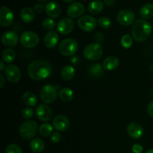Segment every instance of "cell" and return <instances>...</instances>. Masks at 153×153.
<instances>
[{
  "mask_svg": "<svg viewBox=\"0 0 153 153\" xmlns=\"http://www.w3.org/2000/svg\"><path fill=\"white\" fill-rule=\"evenodd\" d=\"M28 75L31 79L42 81L46 79L52 75V67L45 60H36L28 65Z\"/></svg>",
  "mask_w": 153,
  "mask_h": 153,
  "instance_id": "cell-1",
  "label": "cell"
},
{
  "mask_svg": "<svg viewBox=\"0 0 153 153\" xmlns=\"http://www.w3.org/2000/svg\"><path fill=\"white\" fill-rule=\"evenodd\" d=\"M152 32V25L144 19H137L133 24L131 34L135 41L143 42L147 40Z\"/></svg>",
  "mask_w": 153,
  "mask_h": 153,
  "instance_id": "cell-2",
  "label": "cell"
},
{
  "mask_svg": "<svg viewBox=\"0 0 153 153\" xmlns=\"http://www.w3.org/2000/svg\"><path fill=\"white\" fill-rule=\"evenodd\" d=\"M37 131V124L34 120H26L22 123L19 128L21 137L25 140L32 139L35 136Z\"/></svg>",
  "mask_w": 153,
  "mask_h": 153,
  "instance_id": "cell-3",
  "label": "cell"
},
{
  "mask_svg": "<svg viewBox=\"0 0 153 153\" xmlns=\"http://www.w3.org/2000/svg\"><path fill=\"white\" fill-rule=\"evenodd\" d=\"M103 54V49L101 44L97 43H91L85 48L83 55L88 61H97Z\"/></svg>",
  "mask_w": 153,
  "mask_h": 153,
  "instance_id": "cell-4",
  "label": "cell"
},
{
  "mask_svg": "<svg viewBox=\"0 0 153 153\" xmlns=\"http://www.w3.org/2000/svg\"><path fill=\"white\" fill-rule=\"evenodd\" d=\"M78 47L79 44L74 39L66 38L60 43L58 49L61 55L68 57L75 55L77 52Z\"/></svg>",
  "mask_w": 153,
  "mask_h": 153,
  "instance_id": "cell-5",
  "label": "cell"
},
{
  "mask_svg": "<svg viewBox=\"0 0 153 153\" xmlns=\"http://www.w3.org/2000/svg\"><path fill=\"white\" fill-rule=\"evenodd\" d=\"M40 97L44 103L52 104L57 100L58 97L57 88L52 85H46L40 91Z\"/></svg>",
  "mask_w": 153,
  "mask_h": 153,
  "instance_id": "cell-6",
  "label": "cell"
},
{
  "mask_svg": "<svg viewBox=\"0 0 153 153\" xmlns=\"http://www.w3.org/2000/svg\"><path fill=\"white\" fill-rule=\"evenodd\" d=\"M40 41L38 35L33 31H27L22 33L20 36V43L23 47L26 49L34 48Z\"/></svg>",
  "mask_w": 153,
  "mask_h": 153,
  "instance_id": "cell-7",
  "label": "cell"
},
{
  "mask_svg": "<svg viewBox=\"0 0 153 153\" xmlns=\"http://www.w3.org/2000/svg\"><path fill=\"white\" fill-rule=\"evenodd\" d=\"M78 25L84 31L90 32L95 29L97 26V20L93 16L89 15H84L78 19Z\"/></svg>",
  "mask_w": 153,
  "mask_h": 153,
  "instance_id": "cell-8",
  "label": "cell"
},
{
  "mask_svg": "<svg viewBox=\"0 0 153 153\" xmlns=\"http://www.w3.org/2000/svg\"><path fill=\"white\" fill-rule=\"evenodd\" d=\"M134 19H135L134 13L128 9L122 10L118 13L117 16V22L120 25H125V26L131 25L134 22Z\"/></svg>",
  "mask_w": 153,
  "mask_h": 153,
  "instance_id": "cell-9",
  "label": "cell"
},
{
  "mask_svg": "<svg viewBox=\"0 0 153 153\" xmlns=\"http://www.w3.org/2000/svg\"><path fill=\"white\" fill-rule=\"evenodd\" d=\"M74 28V21L70 17H64L61 19L57 24V31L62 35H67Z\"/></svg>",
  "mask_w": 153,
  "mask_h": 153,
  "instance_id": "cell-10",
  "label": "cell"
},
{
  "mask_svg": "<svg viewBox=\"0 0 153 153\" xmlns=\"http://www.w3.org/2000/svg\"><path fill=\"white\" fill-rule=\"evenodd\" d=\"M4 75L7 80L12 83L19 82L21 78V72L19 67L15 64H9L6 67Z\"/></svg>",
  "mask_w": 153,
  "mask_h": 153,
  "instance_id": "cell-11",
  "label": "cell"
},
{
  "mask_svg": "<svg viewBox=\"0 0 153 153\" xmlns=\"http://www.w3.org/2000/svg\"><path fill=\"white\" fill-rule=\"evenodd\" d=\"M13 13L8 7L3 6L0 9V24L1 26L7 27L13 22Z\"/></svg>",
  "mask_w": 153,
  "mask_h": 153,
  "instance_id": "cell-12",
  "label": "cell"
},
{
  "mask_svg": "<svg viewBox=\"0 0 153 153\" xmlns=\"http://www.w3.org/2000/svg\"><path fill=\"white\" fill-rule=\"evenodd\" d=\"M36 115L40 120L43 122L49 121L52 117V110L46 105H40L36 108Z\"/></svg>",
  "mask_w": 153,
  "mask_h": 153,
  "instance_id": "cell-13",
  "label": "cell"
},
{
  "mask_svg": "<svg viewBox=\"0 0 153 153\" xmlns=\"http://www.w3.org/2000/svg\"><path fill=\"white\" fill-rule=\"evenodd\" d=\"M18 42H19V37L17 34L14 31H6L1 36V43L4 46L7 47L16 46Z\"/></svg>",
  "mask_w": 153,
  "mask_h": 153,
  "instance_id": "cell-14",
  "label": "cell"
},
{
  "mask_svg": "<svg viewBox=\"0 0 153 153\" xmlns=\"http://www.w3.org/2000/svg\"><path fill=\"white\" fill-rule=\"evenodd\" d=\"M52 126L54 128L59 131H64L69 128L70 126V120L68 117L65 115L60 114L55 117L52 122Z\"/></svg>",
  "mask_w": 153,
  "mask_h": 153,
  "instance_id": "cell-15",
  "label": "cell"
},
{
  "mask_svg": "<svg viewBox=\"0 0 153 153\" xmlns=\"http://www.w3.org/2000/svg\"><path fill=\"white\" fill-rule=\"evenodd\" d=\"M85 12V6L80 2H74L70 4L67 10V15L70 17L77 18L82 16Z\"/></svg>",
  "mask_w": 153,
  "mask_h": 153,
  "instance_id": "cell-16",
  "label": "cell"
},
{
  "mask_svg": "<svg viewBox=\"0 0 153 153\" xmlns=\"http://www.w3.org/2000/svg\"><path fill=\"white\" fill-rule=\"evenodd\" d=\"M127 132L131 138L139 139L143 136V128L139 123H131L127 127Z\"/></svg>",
  "mask_w": 153,
  "mask_h": 153,
  "instance_id": "cell-17",
  "label": "cell"
},
{
  "mask_svg": "<svg viewBox=\"0 0 153 153\" xmlns=\"http://www.w3.org/2000/svg\"><path fill=\"white\" fill-rule=\"evenodd\" d=\"M45 10L46 14L51 18H58L61 13V7L55 1L48 2L45 6Z\"/></svg>",
  "mask_w": 153,
  "mask_h": 153,
  "instance_id": "cell-18",
  "label": "cell"
},
{
  "mask_svg": "<svg viewBox=\"0 0 153 153\" xmlns=\"http://www.w3.org/2000/svg\"><path fill=\"white\" fill-rule=\"evenodd\" d=\"M59 40V36L55 31H51L46 33L44 37V44L48 49H53L57 46Z\"/></svg>",
  "mask_w": 153,
  "mask_h": 153,
  "instance_id": "cell-19",
  "label": "cell"
},
{
  "mask_svg": "<svg viewBox=\"0 0 153 153\" xmlns=\"http://www.w3.org/2000/svg\"><path fill=\"white\" fill-rule=\"evenodd\" d=\"M119 64L120 61L116 56H109L103 61L102 67L105 70L108 71H111L117 68Z\"/></svg>",
  "mask_w": 153,
  "mask_h": 153,
  "instance_id": "cell-20",
  "label": "cell"
},
{
  "mask_svg": "<svg viewBox=\"0 0 153 153\" xmlns=\"http://www.w3.org/2000/svg\"><path fill=\"white\" fill-rule=\"evenodd\" d=\"M34 10L30 7H24L20 11V18L25 23L31 22L34 19Z\"/></svg>",
  "mask_w": 153,
  "mask_h": 153,
  "instance_id": "cell-21",
  "label": "cell"
},
{
  "mask_svg": "<svg viewBox=\"0 0 153 153\" xmlns=\"http://www.w3.org/2000/svg\"><path fill=\"white\" fill-rule=\"evenodd\" d=\"M22 100L24 104L26 105L27 106H29V107H34L37 103V96L31 91L25 92L22 95Z\"/></svg>",
  "mask_w": 153,
  "mask_h": 153,
  "instance_id": "cell-22",
  "label": "cell"
},
{
  "mask_svg": "<svg viewBox=\"0 0 153 153\" xmlns=\"http://www.w3.org/2000/svg\"><path fill=\"white\" fill-rule=\"evenodd\" d=\"M104 8V3L100 0H95L93 1L88 4V10L91 14H99Z\"/></svg>",
  "mask_w": 153,
  "mask_h": 153,
  "instance_id": "cell-23",
  "label": "cell"
},
{
  "mask_svg": "<svg viewBox=\"0 0 153 153\" xmlns=\"http://www.w3.org/2000/svg\"><path fill=\"white\" fill-rule=\"evenodd\" d=\"M45 143L41 139L34 138L30 143V149L35 153H40L44 150Z\"/></svg>",
  "mask_w": 153,
  "mask_h": 153,
  "instance_id": "cell-24",
  "label": "cell"
},
{
  "mask_svg": "<svg viewBox=\"0 0 153 153\" xmlns=\"http://www.w3.org/2000/svg\"><path fill=\"white\" fill-rule=\"evenodd\" d=\"M61 76L64 80L70 81L75 76V69L72 66L67 65L62 68L61 71Z\"/></svg>",
  "mask_w": 153,
  "mask_h": 153,
  "instance_id": "cell-25",
  "label": "cell"
},
{
  "mask_svg": "<svg viewBox=\"0 0 153 153\" xmlns=\"http://www.w3.org/2000/svg\"><path fill=\"white\" fill-rule=\"evenodd\" d=\"M140 14L143 19H152L153 17V4L148 3L142 6L140 10Z\"/></svg>",
  "mask_w": 153,
  "mask_h": 153,
  "instance_id": "cell-26",
  "label": "cell"
},
{
  "mask_svg": "<svg viewBox=\"0 0 153 153\" xmlns=\"http://www.w3.org/2000/svg\"><path fill=\"white\" fill-rule=\"evenodd\" d=\"M60 99L63 102H70L73 99V91L69 88H63L58 93Z\"/></svg>",
  "mask_w": 153,
  "mask_h": 153,
  "instance_id": "cell-27",
  "label": "cell"
},
{
  "mask_svg": "<svg viewBox=\"0 0 153 153\" xmlns=\"http://www.w3.org/2000/svg\"><path fill=\"white\" fill-rule=\"evenodd\" d=\"M16 58V53H15L14 50H13L10 48L8 49H5L2 52V55H1V58L2 61L5 63H11Z\"/></svg>",
  "mask_w": 153,
  "mask_h": 153,
  "instance_id": "cell-28",
  "label": "cell"
},
{
  "mask_svg": "<svg viewBox=\"0 0 153 153\" xmlns=\"http://www.w3.org/2000/svg\"><path fill=\"white\" fill-rule=\"evenodd\" d=\"M53 131V126L49 123H43L40 125L39 127V133L40 135L43 137H48L49 135H52Z\"/></svg>",
  "mask_w": 153,
  "mask_h": 153,
  "instance_id": "cell-29",
  "label": "cell"
},
{
  "mask_svg": "<svg viewBox=\"0 0 153 153\" xmlns=\"http://www.w3.org/2000/svg\"><path fill=\"white\" fill-rule=\"evenodd\" d=\"M133 43L132 37L129 34H124L121 38V44H122L123 47L125 49H128L131 46Z\"/></svg>",
  "mask_w": 153,
  "mask_h": 153,
  "instance_id": "cell-30",
  "label": "cell"
},
{
  "mask_svg": "<svg viewBox=\"0 0 153 153\" xmlns=\"http://www.w3.org/2000/svg\"><path fill=\"white\" fill-rule=\"evenodd\" d=\"M42 27L45 30L51 31L55 27V22L52 18H46L42 22Z\"/></svg>",
  "mask_w": 153,
  "mask_h": 153,
  "instance_id": "cell-31",
  "label": "cell"
},
{
  "mask_svg": "<svg viewBox=\"0 0 153 153\" xmlns=\"http://www.w3.org/2000/svg\"><path fill=\"white\" fill-rule=\"evenodd\" d=\"M98 24L103 29H108L111 26V21L109 18L103 16L99 19Z\"/></svg>",
  "mask_w": 153,
  "mask_h": 153,
  "instance_id": "cell-32",
  "label": "cell"
},
{
  "mask_svg": "<svg viewBox=\"0 0 153 153\" xmlns=\"http://www.w3.org/2000/svg\"><path fill=\"white\" fill-rule=\"evenodd\" d=\"M21 114H22V117L24 119L29 120L34 115V110L30 107L25 108L24 109H22Z\"/></svg>",
  "mask_w": 153,
  "mask_h": 153,
  "instance_id": "cell-33",
  "label": "cell"
},
{
  "mask_svg": "<svg viewBox=\"0 0 153 153\" xmlns=\"http://www.w3.org/2000/svg\"><path fill=\"white\" fill-rule=\"evenodd\" d=\"M5 153H22V150L18 145L10 144L6 148Z\"/></svg>",
  "mask_w": 153,
  "mask_h": 153,
  "instance_id": "cell-34",
  "label": "cell"
},
{
  "mask_svg": "<svg viewBox=\"0 0 153 153\" xmlns=\"http://www.w3.org/2000/svg\"><path fill=\"white\" fill-rule=\"evenodd\" d=\"M102 69L100 64H93L92 67H91V73L95 76H100L102 73Z\"/></svg>",
  "mask_w": 153,
  "mask_h": 153,
  "instance_id": "cell-35",
  "label": "cell"
},
{
  "mask_svg": "<svg viewBox=\"0 0 153 153\" xmlns=\"http://www.w3.org/2000/svg\"><path fill=\"white\" fill-rule=\"evenodd\" d=\"M51 140L52 143H57L61 140V134L58 131H55L51 135Z\"/></svg>",
  "mask_w": 153,
  "mask_h": 153,
  "instance_id": "cell-36",
  "label": "cell"
},
{
  "mask_svg": "<svg viewBox=\"0 0 153 153\" xmlns=\"http://www.w3.org/2000/svg\"><path fill=\"white\" fill-rule=\"evenodd\" d=\"M94 40H95L96 43H100H100H102V42L104 41L105 37H104V35H103L102 33L97 32V34H95V36H94Z\"/></svg>",
  "mask_w": 153,
  "mask_h": 153,
  "instance_id": "cell-37",
  "label": "cell"
},
{
  "mask_svg": "<svg viewBox=\"0 0 153 153\" xmlns=\"http://www.w3.org/2000/svg\"><path fill=\"white\" fill-rule=\"evenodd\" d=\"M143 150V146L138 143H135L132 146V152L134 153H142Z\"/></svg>",
  "mask_w": 153,
  "mask_h": 153,
  "instance_id": "cell-38",
  "label": "cell"
},
{
  "mask_svg": "<svg viewBox=\"0 0 153 153\" xmlns=\"http://www.w3.org/2000/svg\"><path fill=\"white\" fill-rule=\"evenodd\" d=\"M45 7H43L42 4H37L34 5V11L37 12V13H42Z\"/></svg>",
  "mask_w": 153,
  "mask_h": 153,
  "instance_id": "cell-39",
  "label": "cell"
},
{
  "mask_svg": "<svg viewBox=\"0 0 153 153\" xmlns=\"http://www.w3.org/2000/svg\"><path fill=\"white\" fill-rule=\"evenodd\" d=\"M147 113L150 117H153V101L150 102L147 106Z\"/></svg>",
  "mask_w": 153,
  "mask_h": 153,
  "instance_id": "cell-40",
  "label": "cell"
},
{
  "mask_svg": "<svg viewBox=\"0 0 153 153\" xmlns=\"http://www.w3.org/2000/svg\"><path fill=\"white\" fill-rule=\"evenodd\" d=\"M103 1L108 6H112L115 3V0H103Z\"/></svg>",
  "mask_w": 153,
  "mask_h": 153,
  "instance_id": "cell-41",
  "label": "cell"
},
{
  "mask_svg": "<svg viewBox=\"0 0 153 153\" xmlns=\"http://www.w3.org/2000/svg\"><path fill=\"white\" fill-rule=\"evenodd\" d=\"M0 80H1V82H0V88H2L4 85V77L3 76V75H0Z\"/></svg>",
  "mask_w": 153,
  "mask_h": 153,
  "instance_id": "cell-42",
  "label": "cell"
},
{
  "mask_svg": "<svg viewBox=\"0 0 153 153\" xmlns=\"http://www.w3.org/2000/svg\"><path fill=\"white\" fill-rule=\"evenodd\" d=\"M5 69H6V67H5V65H4V61H1V62H0V72H3L4 71V70H5Z\"/></svg>",
  "mask_w": 153,
  "mask_h": 153,
  "instance_id": "cell-43",
  "label": "cell"
},
{
  "mask_svg": "<svg viewBox=\"0 0 153 153\" xmlns=\"http://www.w3.org/2000/svg\"><path fill=\"white\" fill-rule=\"evenodd\" d=\"M75 0H64V2H66V3H72L73 2V1H74Z\"/></svg>",
  "mask_w": 153,
  "mask_h": 153,
  "instance_id": "cell-44",
  "label": "cell"
},
{
  "mask_svg": "<svg viewBox=\"0 0 153 153\" xmlns=\"http://www.w3.org/2000/svg\"><path fill=\"white\" fill-rule=\"evenodd\" d=\"M37 1H39V2L40 3H43V2H46V1H47L48 0H37Z\"/></svg>",
  "mask_w": 153,
  "mask_h": 153,
  "instance_id": "cell-45",
  "label": "cell"
},
{
  "mask_svg": "<svg viewBox=\"0 0 153 153\" xmlns=\"http://www.w3.org/2000/svg\"><path fill=\"white\" fill-rule=\"evenodd\" d=\"M146 153H153V149H150L147 151Z\"/></svg>",
  "mask_w": 153,
  "mask_h": 153,
  "instance_id": "cell-46",
  "label": "cell"
},
{
  "mask_svg": "<svg viewBox=\"0 0 153 153\" xmlns=\"http://www.w3.org/2000/svg\"><path fill=\"white\" fill-rule=\"evenodd\" d=\"M83 1H86V0H83Z\"/></svg>",
  "mask_w": 153,
  "mask_h": 153,
  "instance_id": "cell-47",
  "label": "cell"
},
{
  "mask_svg": "<svg viewBox=\"0 0 153 153\" xmlns=\"http://www.w3.org/2000/svg\"><path fill=\"white\" fill-rule=\"evenodd\" d=\"M152 58H153V56H152Z\"/></svg>",
  "mask_w": 153,
  "mask_h": 153,
  "instance_id": "cell-48",
  "label": "cell"
},
{
  "mask_svg": "<svg viewBox=\"0 0 153 153\" xmlns=\"http://www.w3.org/2000/svg\"><path fill=\"white\" fill-rule=\"evenodd\" d=\"M111 153H113V152H111Z\"/></svg>",
  "mask_w": 153,
  "mask_h": 153,
  "instance_id": "cell-49",
  "label": "cell"
}]
</instances>
